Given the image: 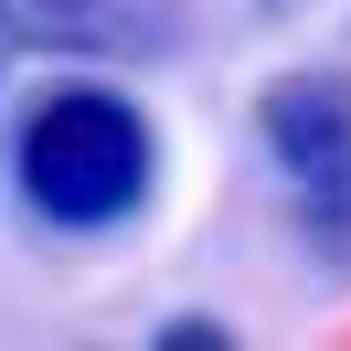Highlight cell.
Wrapping results in <instances>:
<instances>
[{
    "instance_id": "obj_1",
    "label": "cell",
    "mask_w": 351,
    "mask_h": 351,
    "mask_svg": "<svg viewBox=\"0 0 351 351\" xmlns=\"http://www.w3.org/2000/svg\"><path fill=\"white\" fill-rule=\"evenodd\" d=\"M160 181V128L107 75H53L11 117V192L53 234H117Z\"/></svg>"
},
{
    "instance_id": "obj_3",
    "label": "cell",
    "mask_w": 351,
    "mask_h": 351,
    "mask_svg": "<svg viewBox=\"0 0 351 351\" xmlns=\"http://www.w3.org/2000/svg\"><path fill=\"white\" fill-rule=\"evenodd\" d=\"M0 43L75 64H160L181 43V0H0Z\"/></svg>"
},
{
    "instance_id": "obj_4",
    "label": "cell",
    "mask_w": 351,
    "mask_h": 351,
    "mask_svg": "<svg viewBox=\"0 0 351 351\" xmlns=\"http://www.w3.org/2000/svg\"><path fill=\"white\" fill-rule=\"evenodd\" d=\"M223 341H234L223 319H171V330H160V351H223Z\"/></svg>"
},
{
    "instance_id": "obj_2",
    "label": "cell",
    "mask_w": 351,
    "mask_h": 351,
    "mask_svg": "<svg viewBox=\"0 0 351 351\" xmlns=\"http://www.w3.org/2000/svg\"><path fill=\"white\" fill-rule=\"evenodd\" d=\"M256 138L277 160V181L298 192L308 234L330 256H351V75L308 64V75H277L256 96Z\"/></svg>"
}]
</instances>
